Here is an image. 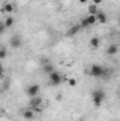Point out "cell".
I'll return each instance as SVG.
<instances>
[{"label": "cell", "mask_w": 120, "mask_h": 121, "mask_svg": "<svg viewBox=\"0 0 120 121\" xmlns=\"http://www.w3.org/2000/svg\"><path fill=\"white\" fill-rule=\"evenodd\" d=\"M3 11H4V13H9V14L11 16V13L14 11V6H13L11 3H7V4H4V7H3Z\"/></svg>", "instance_id": "16"}, {"label": "cell", "mask_w": 120, "mask_h": 121, "mask_svg": "<svg viewBox=\"0 0 120 121\" xmlns=\"http://www.w3.org/2000/svg\"><path fill=\"white\" fill-rule=\"evenodd\" d=\"M6 55H7L6 49H4V48H1V51H0V59H4V58H6Z\"/></svg>", "instance_id": "18"}, {"label": "cell", "mask_w": 120, "mask_h": 121, "mask_svg": "<svg viewBox=\"0 0 120 121\" xmlns=\"http://www.w3.org/2000/svg\"><path fill=\"white\" fill-rule=\"evenodd\" d=\"M107 55H116L117 52H119V47L117 45H115V44H112V45H109L107 47Z\"/></svg>", "instance_id": "11"}, {"label": "cell", "mask_w": 120, "mask_h": 121, "mask_svg": "<svg viewBox=\"0 0 120 121\" xmlns=\"http://www.w3.org/2000/svg\"><path fill=\"white\" fill-rule=\"evenodd\" d=\"M4 27L6 28H10V27H13V24H14V18H13V16H7V18L4 20Z\"/></svg>", "instance_id": "14"}, {"label": "cell", "mask_w": 120, "mask_h": 121, "mask_svg": "<svg viewBox=\"0 0 120 121\" xmlns=\"http://www.w3.org/2000/svg\"><path fill=\"white\" fill-rule=\"evenodd\" d=\"M119 97H120V93H119Z\"/></svg>", "instance_id": "22"}, {"label": "cell", "mask_w": 120, "mask_h": 121, "mask_svg": "<svg viewBox=\"0 0 120 121\" xmlns=\"http://www.w3.org/2000/svg\"><path fill=\"white\" fill-rule=\"evenodd\" d=\"M42 104V99L40 97V96H35V97H31L30 100V106L32 108H38Z\"/></svg>", "instance_id": "6"}, {"label": "cell", "mask_w": 120, "mask_h": 121, "mask_svg": "<svg viewBox=\"0 0 120 121\" xmlns=\"http://www.w3.org/2000/svg\"><path fill=\"white\" fill-rule=\"evenodd\" d=\"M23 117H24V120H27V121H30L34 118V111L32 110H24L23 111Z\"/></svg>", "instance_id": "13"}, {"label": "cell", "mask_w": 120, "mask_h": 121, "mask_svg": "<svg viewBox=\"0 0 120 121\" xmlns=\"http://www.w3.org/2000/svg\"><path fill=\"white\" fill-rule=\"evenodd\" d=\"M26 93H27V96L28 97H35V96H38V93H40V86L37 85V83H32V85H30L28 87H27V90H26Z\"/></svg>", "instance_id": "5"}, {"label": "cell", "mask_w": 120, "mask_h": 121, "mask_svg": "<svg viewBox=\"0 0 120 121\" xmlns=\"http://www.w3.org/2000/svg\"><path fill=\"white\" fill-rule=\"evenodd\" d=\"M50 76V83L52 85V86H60L61 83H62V76L60 75V72H57V70H54L51 75H48Z\"/></svg>", "instance_id": "4"}, {"label": "cell", "mask_w": 120, "mask_h": 121, "mask_svg": "<svg viewBox=\"0 0 120 121\" xmlns=\"http://www.w3.org/2000/svg\"><path fill=\"white\" fill-rule=\"evenodd\" d=\"M10 45H11L13 49H17V48L21 47V39L18 37H11L10 38Z\"/></svg>", "instance_id": "7"}, {"label": "cell", "mask_w": 120, "mask_h": 121, "mask_svg": "<svg viewBox=\"0 0 120 121\" xmlns=\"http://www.w3.org/2000/svg\"><path fill=\"white\" fill-rule=\"evenodd\" d=\"M81 30H82L81 24H75V26H72V27L68 30V37H74V35H76Z\"/></svg>", "instance_id": "8"}, {"label": "cell", "mask_w": 120, "mask_h": 121, "mask_svg": "<svg viewBox=\"0 0 120 121\" xmlns=\"http://www.w3.org/2000/svg\"><path fill=\"white\" fill-rule=\"evenodd\" d=\"M42 70H44V73H47V75H51L55 69H54V66L50 63V62H47V63H44V66H42Z\"/></svg>", "instance_id": "12"}, {"label": "cell", "mask_w": 120, "mask_h": 121, "mask_svg": "<svg viewBox=\"0 0 120 121\" xmlns=\"http://www.w3.org/2000/svg\"><path fill=\"white\" fill-rule=\"evenodd\" d=\"M88 13H89L90 16H96L97 13H99V10H97V6L96 4H89V7H88Z\"/></svg>", "instance_id": "15"}, {"label": "cell", "mask_w": 120, "mask_h": 121, "mask_svg": "<svg viewBox=\"0 0 120 121\" xmlns=\"http://www.w3.org/2000/svg\"><path fill=\"white\" fill-rule=\"evenodd\" d=\"M105 73H106V69L102 65H97V63L92 65L89 69V75L93 76V78H102V76H105Z\"/></svg>", "instance_id": "2"}, {"label": "cell", "mask_w": 120, "mask_h": 121, "mask_svg": "<svg viewBox=\"0 0 120 121\" xmlns=\"http://www.w3.org/2000/svg\"><path fill=\"white\" fill-rule=\"evenodd\" d=\"M57 100H58V101H60V100H62V96H61V94H58V96H57Z\"/></svg>", "instance_id": "21"}, {"label": "cell", "mask_w": 120, "mask_h": 121, "mask_svg": "<svg viewBox=\"0 0 120 121\" xmlns=\"http://www.w3.org/2000/svg\"><path fill=\"white\" fill-rule=\"evenodd\" d=\"M96 18H97V23H100V24H105V23L107 21V16H106V13H103V11H99V13L96 14Z\"/></svg>", "instance_id": "10"}, {"label": "cell", "mask_w": 120, "mask_h": 121, "mask_svg": "<svg viewBox=\"0 0 120 121\" xmlns=\"http://www.w3.org/2000/svg\"><path fill=\"white\" fill-rule=\"evenodd\" d=\"M105 97H106V94H105V91L102 90V89L93 90L92 91V101H93V106H95V107H100L102 103L105 101Z\"/></svg>", "instance_id": "1"}, {"label": "cell", "mask_w": 120, "mask_h": 121, "mask_svg": "<svg viewBox=\"0 0 120 121\" xmlns=\"http://www.w3.org/2000/svg\"><path fill=\"white\" fill-rule=\"evenodd\" d=\"M81 121H83V120H81Z\"/></svg>", "instance_id": "23"}, {"label": "cell", "mask_w": 120, "mask_h": 121, "mask_svg": "<svg viewBox=\"0 0 120 121\" xmlns=\"http://www.w3.org/2000/svg\"><path fill=\"white\" fill-rule=\"evenodd\" d=\"M79 3H81V4H86V3H88V0H79Z\"/></svg>", "instance_id": "20"}, {"label": "cell", "mask_w": 120, "mask_h": 121, "mask_svg": "<svg viewBox=\"0 0 120 121\" xmlns=\"http://www.w3.org/2000/svg\"><path fill=\"white\" fill-rule=\"evenodd\" d=\"M92 1H93V4H96V6H97V4H100L103 0H92Z\"/></svg>", "instance_id": "19"}, {"label": "cell", "mask_w": 120, "mask_h": 121, "mask_svg": "<svg viewBox=\"0 0 120 121\" xmlns=\"http://www.w3.org/2000/svg\"><path fill=\"white\" fill-rule=\"evenodd\" d=\"M68 85H69L71 87H75V86H76V79H74V78H69V79H68Z\"/></svg>", "instance_id": "17"}, {"label": "cell", "mask_w": 120, "mask_h": 121, "mask_svg": "<svg viewBox=\"0 0 120 121\" xmlns=\"http://www.w3.org/2000/svg\"><path fill=\"white\" fill-rule=\"evenodd\" d=\"M89 45L92 49H97L99 48V45H100V39L97 38V37H92L89 41Z\"/></svg>", "instance_id": "9"}, {"label": "cell", "mask_w": 120, "mask_h": 121, "mask_svg": "<svg viewBox=\"0 0 120 121\" xmlns=\"http://www.w3.org/2000/svg\"><path fill=\"white\" fill-rule=\"evenodd\" d=\"M97 23V18H96V16H88V17H85V18H82L81 20V27H82V30H85V28H89L92 27L93 24H96Z\"/></svg>", "instance_id": "3"}]
</instances>
